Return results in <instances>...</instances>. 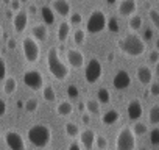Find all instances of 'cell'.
<instances>
[{
	"mask_svg": "<svg viewBox=\"0 0 159 150\" xmlns=\"http://www.w3.org/2000/svg\"><path fill=\"white\" fill-rule=\"evenodd\" d=\"M117 47H119V50H120L123 55L131 56V58L142 56V55L145 53V50H147L145 41H143L136 31L123 35V36L119 39Z\"/></svg>",
	"mask_w": 159,
	"mask_h": 150,
	"instance_id": "cell-1",
	"label": "cell"
},
{
	"mask_svg": "<svg viewBox=\"0 0 159 150\" xmlns=\"http://www.w3.org/2000/svg\"><path fill=\"white\" fill-rule=\"evenodd\" d=\"M47 69H48L52 77L58 82L67 80L69 73H70V67L67 66V63L62 61L59 50L56 47H52L47 53Z\"/></svg>",
	"mask_w": 159,
	"mask_h": 150,
	"instance_id": "cell-2",
	"label": "cell"
},
{
	"mask_svg": "<svg viewBox=\"0 0 159 150\" xmlns=\"http://www.w3.org/2000/svg\"><path fill=\"white\" fill-rule=\"evenodd\" d=\"M27 138L28 141L38 147V148H44L50 144L52 141V130L48 125H44V124H36L33 127L28 128L27 131Z\"/></svg>",
	"mask_w": 159,
	"mask_h": 150,
	"instance_id": "cell-3",
	"label": "cell"
},
{
	"mask_svg": "<svg viewBox=\"0 0 159 150\" xmlns=\"http://www.w3.org/2000/svg\"><path fill=\"white\" fill-rule=\"evenodd\" d=\"M106 25H108L106 14L102 10H94L89 14L88 21H86V33H89V35H98V33H102L106 28Z\"/></svg>",
	"mask_w": 159,
	"mask_h": 150,
	"instance_id": "cell-4",
	"label": "cell"
},
{
	"mask_svg": "<svg viewBox=\"0 0 159 150\" xmlns=\"http://www.w3.org/2000/svg\"><path fill=\"white\" fill-rule=\"evenodd\" d=\"M20 47H22V55H24L27 63L34 64V63L39 61V58H41V47H39V42L33 36L24 38Z\"/></svg>",
	"mask_w": 159,
	"mask_h": 150,
	"instance_id": "cell-5",
	"label": "cell"
},
{
	"mask_svg": "<svg viewBox=\"0 0 159 150\" xmlns=\"http://www.w3.org/2000/svg\"><path fill=\"white\" fill-rule=\"evenodd\" d=\"M136 148V134L129 127L119 130L116 138V150H134Z\"/></svg>",
	"mask_w": 159,
	"mask_h": 150,
	"instance_id": "cell-6",
	"label": "cell"
},
{
	"mask_svg": "<svg viewBox=\"0 0 159 150\" xmlns=\"http://www.w3.org/2000/svg\"><path fill=\"white\" fill-rule=\"evenodd\" d=\"M103 75V66L97 58H91L84 66V80L89 85H95Z\"/></svg>",
	"mask_w": 159,
	"mask_h": 150,
	"instance_id": "cell-7",
	"label": "cell"
},
{
	"mask_svg": "<svg viewBox=\"0 0 159 150\" xmlns=\"http://www.w3.org/2000/svg\"><path fill=\"white\" fill-rule=\"evenodd\" d=\"M24 85L27 88H30L31 91H41L42 86L45 85L44 82V75L36 70V69H30L24 72Z\"/></svg>",
	"mask_w": 159,
	"mask_h": 150,
	"instance_id": "cell-8",
	"label": "cell"
},
{
	"mask_svg": "<svg viewBox=\"0 0 159 150\" xmlns=\"http://www.w3.org/2000/svg\"><path fill=\"white\" fill-rule=\"evenodd\" d=\"M5 139V144L8 147V150H27V145H25V141L22 138V134L16 130H8L3 136Z\"/></svg>",
	"mask_w": 159,
	"mask_h": 150,
	"instance_id": "cell-9",
	"label": "cell"
},
{
	"mask_svg": "<svg viewBox=\"0 0 159 150\" xmlns=\"http://www.w3.org/2000/svg\"><path fill=\"white\" fill-rule=\"evenodd\" d=\"M66 61H67V66L73 67V69L84 67V55L78 49H69L66 52Z\"/></svg>",
	"mask_w": 159,
	"mask_h": 150,
	"instance_id": "cell-10",
	"label": "cell"
},
{
	"mask_svg": "<svg viewBox=\"0 0 159 150\" xmlns=\"http://www.w3.org/2000/svg\"><path fill=\"white\" fill-rule=\"evenodd\" d=\"M129 85H131V75L126 70H123V69L117 70V73L114 75V78H112V86L117 91H125L126 88H129Z\"/></svg>",
	"mask_w": 159,
	"mask_h": 150,
	"instance_id": "cell-11",
	"label": "cell"
},
{
	"mask_svg": "<svg viewBox=\"0 0 159 150\" xmlns=\"http://www.w3.org/2000/svg\"><path fill=\"white\" fill-rule=\"evenodd\" d=\"M126 114H128V119L129 120H139L143 114V106H142V102L139 99H133L129 100L128 106H126Z\"/></svg>",
	"mask_w": 159,
	"mask_h": 150,
	"instance_id": "cell-12",
	"label": "cell"
},
{
	"mask_svg": "<svg viewBox=\"0 0 159 150\" xmlns=\"http://www.w3.org/2000/svg\"><path fill=\"white\" fill-rule=\"evenodd\" d=\"M28 25V11H24V10H19L14 17H13V27H14V31L16 33H24L25 28Z\"/></svg>",
	"mask_w": 159,
	"mask_h": 150,
	"instance_id": "cell-13",
	"label": "cell"
},
{
	"mask_svg": "<svg viewBox=\"0 0 159 150\" xmlns=\"http://www.w3.org/2000/svg\"><path fill=\"white\" fill-rule=\"evenodd\" d=\"M137 11V2L136 0H120V3L117 5V13L122 17H129L136 14Z\"/></svg>",
	"mask_w": 159,
	"mask_h": 150,
	"instance_id": "cell-14",
	"label": "cell"
},
{
	"mask_svg": "<svg viewBox=\"0 0 159 150\" xmlns=\"http://www.w3.org/2000/svg\"><path fill=\"white\" fill-rule=\"evenodd\" d=\"M50 8L53 10L55 14H58L61 17H67L72 13V7L69 3V0H52Z\"/></svg>",
	"mask_w": 159,
	"mask_h": 150,
	"instance_id": "cell-15",
	"label": "cell"
},
{
	"mask_svg": "<svg viewBox=\"0 0 159 150\" xmlns=\"http://www.w3.org/2000/svg\"><path fill=\"white\" fill-rule=\"evenodd\" d=\"M136 77H137V80H139L140 85H145L147 86V85H150L153 82V70L147 64H142L136 70Z\"/></svg>",
	"mask_w": 159,
	"mask_h": 150,
	"instance_id": "cell-16",
	"label": "cell"
},
{
	"mask_svg": "<svg viewBox=\"0 0 159 150\" xmlns=\"http://www.w3.org/2000/svg\"><path fill=\"white\" fill-rule=\"evenodd\" d=\"M80 142L86 150H92L94 148V141H95V131L91 128H86L83 131H80Z\"/></svg>",
	"mask_w": 159,
	"mask_h": 150,
	"instance_id": "cell-17",
	"label": "cell"
},
{
	"mask_svg": "<svg viewBox=\"0 0 159 150\" xmlns=\"http://www.w3.org/2000/svg\"><path fill=\"white\" fill-rule=\"evenodd\" d=\"M31 36L38 41V42H44V41H47V38H48V28H47V25L42 22V24H36L33 28H31Z\"/></svg>",
	"mask_w": 159,
	"mask_h": 150,
	"instance_id": "cell-18",
	"label": "cell"
},
{
	"mask_svg": "<svg viewBox=\"0 0 159 150\" xmlns=\"http://www.w3.org/2000/svg\"><path fill=\"white\" fill-rule=\"evenodd\" d=\"M70 33H72V25H70L69 22H61L59 27H58V31H56L58 41H59L61 44H64V42L69 39Z\"/></svg>",
	"mask_w": 159,
	"mask_h": 150,
	"instance_id": "cell-19",
	"label": "cell"
},
{
	"mask_svg": "<svg viewBox=\"0 0 159 150\" xmlns=\"http://www.w3.org/2000/svg\"><path fill=\"white\" fill-rule=\"evenodd\" d=\"M119 119H120V113H119L117 110L111 108V110H108L106 113H103V116H102V124H103V125H114Z\"/></svg>",
	"mask_w": 159,
	"mask_h": 150,
	"instance_id": "cell-20",
	"label": "cell"
},
{
	"mask_svg": "<svg viewBox=\"0 0 159 150\" xmlns=\"http://www.w3.org/2000/svg\"><path fill=\"white\" fill-rule=\"evenodd\" d=\"M17 91V80L14 77H7L3 80V92L7 96H13Z\"/></svg>",
	"mask_w": 159,
	"mask_h": 150,
	"instance_id": "cell-21",
	"label": "cell"
},
{
	"mask_svg": "<svg viewBox=\"0 0 159 150\" xmlns=\"http://www.w3.org/2000/svg\"><path fill=\"white\" fill-rule=\"evenodd\" d=\"M56 113H58V116H61V117H67V116H70V114L73 113V105H72L69 100H64V102L58 103Z\"/></svg>",
	"mask_w": 159,
	"mask_h": 150,
	"instance_id": "cell-22",
	"label": "cell"
},
{
	"mask_svg": "<svg viewBox=\"0 0 159 150\" xmlns=\"http://www.w3.org/2000/svg\"><path fill=\"white\" fill-rule=\"evenodd\" d=\"M41 16H42V21H44V24L45 25H52V24H55V13H53V10L50 8V7H47V5H44L42 8H41Z\"/></svg>",
	"mask_w": 159,
	"mask_h": 150,
	"instance_id": "cell-23",
	"label": "cell"
},
{
	"mask_svg": "<svg viewBox=\"0 0 159 150\" xmlns=\"http://www.w3.org/2000/svg\"><path fill=\"white\" fill-rule=\"evenodd\" d=\"M142 25H143V19H142V16H139V14H133V16H129V19H128V27H129L131 31H137V30H140Z\"/></svg>",
	"mask_w": 159,
	"mask_h": 150,
	"instance_id": "cell-24",
	"label": "cell"
},
{
	"mask_svg": "<svg viewBox=\"0 0 159 150\" xmlns=\"http://www.w3.org/2000/svg\"><path fill=\"white\" fill-rule=\"evenodd\" d=\"M42 97H44V100L45 102H55L56 100V91H55V88L53 86H50V85H44L42 86Z\"/></svg>",
	"mask_w": 159,
	"mask_h": 150,
	"instance_id": "cell-25",
	"label": "cell"
},
{
	"mask_svg": "<svg viewBox=\"0 0 159 150\" xmlns=\"http://www.w3.org/2000/svg\"><path fill=\"white\" fill-rule=\"evenodd\" d=\"M84 108H86V111L89 114H98L100 113V102L94 100V99H89V100H86Z\"/></svg>",
	"mask_w": 159,
	"mask_h": 150,
	"instance_id": "cell-26",
	"label": "cell"
},
{
	"mask_svg": "<svg viewBox=\"0 0 159 150\" xmlns=\"http://www.w3.org/2000/svg\"><path fill=\"white\" fill-rule=\"evenodd\" d=\"M148 122L151 125H159V105H153L148 111Z\"/></svg>",
	"mask_w": 159,
	"mask_h": 150,
	"instance_id": "cell-27",
	"label": "cell"
},
{
	"mask_svg": "<svg viewBox=\"0 0 159 150\" xmlns=\"http://www.w3.org/2000/svg\"><path fill=\"white\" fill-rule=\"evenodd\" d=\"M97 100L100 102V105H108L111 102V94L106 88H100L97 92Z\"/></svg>",
	"mask_w": 159,
	"mask_h": 150,
	"instance_id": "cell-28",
	"label": "cell"
},
{
	"mask_svg": "<svg viewBox=\"0 0 159 150\" xmlns=\"http://www.w3.org/2000/svg\"><path fill=\"white\" fill-rule=\"evenodd\" d=\"M64 130H66V134H67L69 138H72V139L80 134V127H78L75 122H67L66 127H64Z\"/></svg>",
	"mask_w": 159,
	"mask_h": 150,
	"instance_id": "cell-29",
	"label": "cell"
},
{
	"mask_svg": "<svg viewBox=\"0 0 159 150\" xmlns=\"http://www.w3.org/2000/svg\"><path fill=\"white\" fill-rule=\"evenodd\" d=\"M73 42H75L76 45H83V44L86 42V30L76 28V30L73 31Z\"/></svg>",
	"mask_w": 159,
	"mask_h": 150,
	"instance_id": "cell-30",
	"label": "cell"
},
{
	"mask_svg": "<svg viewBox=\"0 0 159 150\" xmlns=\"http://www.w3.org/2000/svg\"><path fill=\"white\" fill-rule=\"evenodd\" d=\"M131 130H133V133L136 134V138H137V136H143V134L148 133V127H147L143 122H137V120H136V124L133 125Z\"/></svg>",
	"mask_w": 159,
	"mask_h": 150,
	"instance_id": "cell-31",
	"label": "cell"
},
{
	"mask_svg": "<svg viewBox=\"0 0 159 150\" xmlns=\"http://www.w3.org/2000/svg\"><path fill=\"white\" fill-rule=\"evenodd\" d=\"M94 145H95L98 150H106V148H108V139H106L103 134H95Z\"/></svg>",
	"mask_w": 159,
	"mask_h": 150,
	"instance_id": "cell-32",
	"label": "cell"
},
{
	"mask_svg": "<svg viewBox=\"0 0 159 150\" xmlns=\"http://www.w3.org/2000/svg\"><path fill=\"white\" fill-rule=\"evenodd\" d=\"M148 17H150L151 24L154 25V28L159 31V11H157V10H154V8L148 10Z\"/></svg>",
	"mask_w": 159,
	"mask_h": 150,
	"instance_id": "cell-33",
	"label": "cell"
},
{
	"mask_svg": "<svg viewBox=\"0 0 159 150\" xmlns=\"http://www.w3.org/2000/svg\"><path fill=\"white\" fill-rule=\"evenodd\" d=\"M38 108H39V102H38L34 97H31V99H28V100L25 102V111H27V113H34Z\"/></svg>",
	"mask_w": 159,
	"mask_h": 150,
	"instance_id": "cell-34",
	"label": "cell"
},
{
	"mask_svg": "<svg viewBox=\"0 0 159 150\" xmlns=\"http://www.w3.org/2000/svg\"><path fill=\"white\" fill-rule=\"evenodd\" d=\"M83 22V16L80 13H70L69 14V24L70 25H80Z\"/></svg>",
	"mask_w": 159,
	"mask_h": 150,
	"instance_id": "cell-35",
	"label": "cell"
},
{
	"mask_svg": "<svg viewBox=\"0 0 159 150\" xmlns=\"http://www.w3.org/2000/svg\"><path fill=\"white\" fill-rule=\"evenodd\" d=\"M7 72H8V69H7V61H5V58H3L2 55H0V82L7 78Z\"/></svg>",
	"mask_w": 159,
	"mask_h": 150,
	"instance_id": "cell-36",
	"label": "cell"
},
{
	"mask_svg": "<svg viewBox=\"0 0 159 150\" xmlns=\"http://www.w3.org/2000/svg\"><path fill=\"white\" fill-rule=\"evenodd\" d=\"M150 142L153 145H159V128L154 127L151 131H150Z\"/></svg>",
	"mask_w": 159,
	"mask_h": 150,
	"instance_id": "cell-37",
	"label": "cell"
},
{
	"mask_svg": "<svg viewBox=\"0 0 159 150\" xmlns=\"http://www.w3.org/2000/svg\"><path fill=\"white\" fill-rule=\"evenodd\" d=\"M10 11H13V13H17L20 8H22V2L20 0H10Z\"/></svg>",
	"mask_w": 159,
	"mask_h": 150,
	"instance_id": "cell-38",
	"label": "cell"
},
{
	"mask_svg": "<svg viewBox=\"0 0 159 150\" xmlns=\"http://www.w3.org/2000/svg\"><path fill=\"white\" fill-rule=\"evenodd\" d=\"M67 96H69L70 99H76V97L80 96V91H78V88H76L75 85H70V86L67 88Z\"/></svg>",
	"mask_w": 159,
	"mask_h": 150,
	"instance_id": "cell-39",
	"label": "cell"
},
{
	"mask_svg": "<svg viewBox=\"0 0 159 150\" xmlns=\"http://www.w3.org/2000/svg\"><path fill=\"white\" fill-rule=\"evenodd\" d=\"M159 61V50H151L148 53V63H157Z\"/></svg>",
	"mask_w": 159,
	"mask_h": 150,
	"instance_id": "cell-40",
	"label": "cell"
},
{
	"mask_svg": "<svg viewBox=\"0 0 159 150\" xmlns=\"http://www.w3.org/2000/svg\"><path fill=\"white\" fill-rule=\"evenodd\" d=\"M150 94L154 97L159 96V83H153V82L150 83Z\"/></svg>",
	"mask_w": 159,
	"mask_h": 150,
	"instance_id": "cell-41",
	"label": "cell"
},
{
	"mask_svg": "<svg viewBox=\"0 0 159 150\" xmlns=\"http://www.w3.org/2000/svg\"><path fill=\"white\" fill-rule=\"evenodd\" d=\"M106 27H108L109 30H112V31H119V25H117V21H116V19H109Z\"/></svg>",
	"mask_w": 159,
	"mask_h": 150,
	"instance_id": "cell-42",
	"label": "cell"
},
{
	"mask_svg": "<svg viewBox=\"0 0 159 150\" xmlns=\"http://www.w3.org/2000/svg\"><path fill=\"white\" fill-rule=\"evenodd\" d=\"M7 47H8V50H16V47H17V41H16L14 38H10L8 42H7Z\"/></svg>",
	"mask_w": 159,
	"mask_h": 150,
	"instance_id": "cell-43",
	"label": "cell"
},
{
	"mask_svg": "<svg viewBox=\"0 0 159 150\" xmlns=\"http://www.w3.org/2000/svg\"><path fill=\"white\" fill-rule=\"evenodd\" d=\"M5 113H7V102L0 97V117H3Z\"/></svg>",
	"mask_w": 159,
	"mask_h": 150,
	"instance_id": "cell-44",
	"label": "cell"
},
{
	"mask_svg": "<svg viewBox=\"0 0 159 150\" xmlns=\"http://www.w3.org/2000/svg\"><path fill=\"white\" fill-rule=\"evenodd\" d=\"M67 150H81V147H80V144H78V142H75V141H73V142H70V144H69Z\"/></svg>",
	"mask_w": 159,
	"mask_h": 150,
	"instance_id": "cell-45",
	"label": "cell"
},
{
	"mask_svg": "<svg viewBox=\"0 0 159 150\" xmlns=\"http://www.w3.org/2000/svg\"><path fill=\"white\" fill-rule=\"evenodd\" d=\"M81 120H83V124H86V125H88V124L91 122V117H89V113H88V114H86V113H83V116H81Z\"/></svg>",
	"mask_w": 159,
	"mask_h": 150,
	"instance_id": "cell-46",
	"label": "cell"
},
{
	"mask_svg": "<svg viewBox=\"0 0 159 150\" xmlns=\"http://www.w3.org/2000/svg\"><path fill=\"white\" fill-rule=\"evenodd\" d=\"M154 73H156V75H159V61H157V63H154Z\"/></svg>",
	"mask_w": 159,
	"mask_h": 150,
	"instance_id": "cell-47",
	"label": "cell"
},
{
	"mask_svg": "<svg viewBox=\"0 0 159 150\" xmlns=\"http://www.w3.org/2000/svg\"><path fill=\"white\" fill-rule=\"evenodd\" d=\"M28 13H36V7H34V5H30V8H28Z\"/></svg>",
	"mask_w": 159,
	"mask_h": 150,
	"instance_id": "cell-48",
	"label": "cell"
},
{
	"mask_svg": "<svg viewBox=\"0 0 159 150\" xmlns=\"http://www.w3.org/2000/svg\"><path fill=\"white\" fill-rule=\"evenodd\" d=\"M145 38H147V39H150V38H151V31H150V30H147V31H145Z\"/></svg>",
	"mask_w": 159,
	"mask_h": 150,
	"instance_id": "cell-49",
	"label": "cell"
},
{
	"mask_svg": "<svg viewBox=\"0 0 159 150\" xmlns=\"http://www.w3.org/2000/svg\"><path fill=\"white\" fill-rule=\"evenodd\" d=\"M78 108H80V111H84V103H80Z\"/></svg>",
	"mask_w": 159,
	"mask_h": 150,
	"instance_id": "cell-50",
	"label": "cell"
},
{
	"mask_svg": "<svg viewBox=\"0 0 159 150\" xmlns=\"http://www.w3.org/2000/svg\"><path fill=\"white\" fill-rule=\"evenodd\" d=\"M106 3H108V5H114L116 0H106Z\"/></svg>",
	"mask_w": 159,
	"mask_h": 150,
	"instance_id": "cell-51",
	"label": "cell"
},
{
	"mask_svg": "<svg viewBox=\"0 0 159 150\" xmlns=\"http://www.w3.org/2000/svg\"><path fill=\"white\" fill-rule=\"evenodd\" d=\"M156 50H159V38L156 39Z\"/></svg>",
	"mask_w": 159,
	"mask_h": 150,
	"instance_id": "cell-52",
	"label": "cell"
},
{
	"mask_svg": "<svg viewBox=\"0 0 159 150\" xmlns=\"http://www.w3.org/2000/svg\"><path fill=\"white\" fill-rule=\"evenodd\" d=\"M2 35H3V28H2V25H0V38H2Z\"/></svg>",
	"mask_w": 159,
	"mask_h": 150,
	"instance_id": "cell-53",
	"label": "cell"
},
{
	"mask_svg": "<svg viewBox=\"0 0 159 150\" xmlns=\"http://www.w3.org/2000/svg\"><path fill=\"white\" fill-rule=\"evenodd\" d=\"M139 150H148V148H147V147H140Z\"/></svg>",
	"mask_w": 159,
	"mask_h": 150,
	"instance_id": "cell-54",
	"label": "cell"
},
{
	"mask_svg": "<svg viewBox=\"0 0 159 150\" xmlns=\"http://www.w3.org/2000/svg\"><path fill=\"white\" fill-rule=\"evenodd\" d=\"M20 2H28V0H20Z\"/></svg>",
	"mask_w": 159,
	"mask_h": 150,
	"instance_id": "cell-55",
	"label": "cell"
},
{
	"mask_svg": "<svg viewBox=\"0 0 159 150\" xmlns=\"http://www.w3.org/2000/svg\"><path fill=\"white\" fill-rule=\"evenodd\" d=\"M150 2H156V0H150Z\"/></svg>",
	"mask_w": 159,
	"mask_h": 150,
	"instance_id": "cell-56",
	"label": "cell"
}]
</instances>
